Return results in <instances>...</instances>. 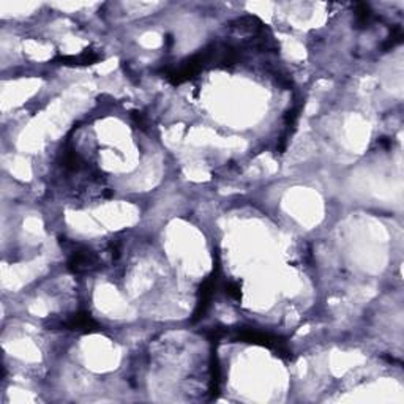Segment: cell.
<instances>
[{
	"label": "cell",
	"mask_w": 404,
	"mask_h": 404,
	"mask_svg": "<svg viewBox=\"0 0 404 404\" xmlns=\"http://www.w3.org/2000/svg\"><path fill=\"white\" fill-rule=\"evenodd\" d=\"M100 265V259L92 251L86 248H79L72 251L68 257V269L73 274H87L95 270Z\"/></svg>",
	"instance_id": "cell-1"
}]
</instances>
